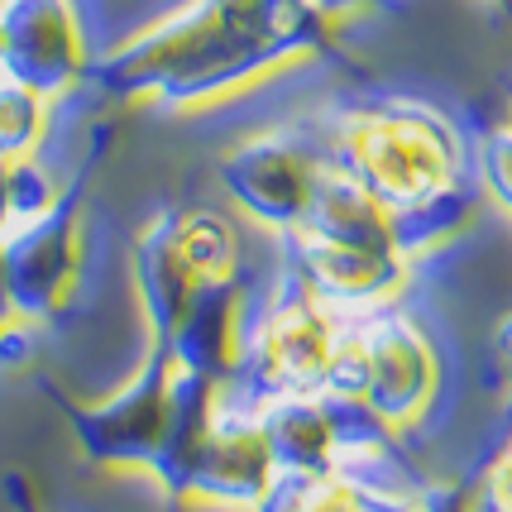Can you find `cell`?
<instances>
[{"label": "cell", "mask_w": 512, "mask_h": 512, "mask_svg": "<svg viewBox=\"0 0 512 512\" xmlns=\"http://www.w3.org/2000/svg\"><path fill=\"white\" fill-rule=\"evenodd\" d=\"M297 235H312V240H335V245H359V249H388L393 254V240H388V211L369 197L364 187L345 178L340 168H316L312 192H307V206L292 225Z\"/></svg>", "instance_id": "obj_14"}, {"label": "cell", "mask_w": 512, "mask_h": 512, "mask_svg": "<svg viewBox=\"0 0 512 512\" xmlns=\"http://www.w3.org/2000/svg\"><path fill=\"white\" fill-rule=\"evenodd\" d=\"M455 163H460L455 134L426 106H383L355 115L335 154V168L355 187H364L383 211L417 206L431 192L450 187Z\"/></svg>", "instance_id": "obj_3"}, {"label": "cell", "mask_w": 512, "mask_h": 512, "mask_svg": "<svg viewBox=\"0 0 512 512\" xmlns=\"http://www.w3.org/2000/svg\"><path fill=\"white\" fill-rule=\"evenodd\" d=\"M0 489H5L10 512H48L44 503H39V489H34V479H29V474H15V469H10Z\"/></svg>", "instance_id": "obj_21"}, {"label": "cell", "mask_w": 512, "mask_h": 512, "mask_svg": "<svg viewBox=\"0 0 512 512\" xmlns=\"http://www.w3.org/2000/svg\"><path fill=\"white\" fill-rule=\"evenodd\" d=\"M254 426L264 436L273 469L321 474V469H335V455L345 446L331 393H273L259 402Z\"/></svg>", "instance_id": "obj_12"}, {"label": "cell", "mask_w": 512, "mask_h": 512, "mask_svg": "<svg viewBox=\"0 0 512 512\" xmlns=\"http://www.w3.org/2000/svg\"><path fill=\"white\" fill-rule=\"evenodd\" d=\"M240 302H245V278H216V283H197L187 297L178 326L168 335V359L178 369H192L211 383L240 379Z\"/></svg>", "instance_id": "obj_11"}, {"label": "cell", "mask_w": 512, "mask_h": 512, "mask_svg": "<svg viewBox=\"0 0 512 512\" xmlns=\"http://www.w3.org/2000/svg\"><path fill=\"white\" fill-rule=\"evenodd\" d=\"M335 345V316L326 302H316L297 278H283L278 297L268 302L259 326L240 345V374L254 379L259 398L273 393H321L326 359Z\"/></svg>", "instance_id": "obj_6"}, {"label": "cell", "mask_w": 512, "mask_h": 512, "mask_svg": "<svg viewBox=\"0 0 512 512\" xmlns=\"http://www.w3.org/2000/svg\"><path fill=\"white\" fill-rule=\"evenodd\" d=\"M479 211H484L479 182H460V178L450 182V187H441V192H431L426 201H417V206L388 211V240H393V254H398L402 264H412V259L431 254L436 245L455 240Z\"/></svg>", "instance_id": "obj_16"}, {"label": "cell", "mask_w": 512, "mask_h": 512, "mask_svg": "<svg viewBox=\"0 0 512 512\" xmlns=\"http://www.w3.org/2000/svg\"><path fill=\"white\" fill-rule=\"evenodd\" d=\"M331 48L312 0H197L187 15L134 39L101 63L111 91H158L163 101H206L254 72Z\"/></svg>", "instance_id": "obj_1"}, {"label": "cell", "mask_w": 512, "mask_h": 512, "mask_svg": "<svg viewBox=\"0 0 512 512\" xmlns=\"http://www.w3.org/2000/svg\"><path fill=\"white\" fill-rule=\"evenodd\" d=\"M436 383H441L436 350L417 331L412 316L393 312V307H374L364 321L335 326L321 393L364 407L379 426L388 431L412 426L431 407Z\"/></svg>", "instance_id": "obj_2"}, {"label": "cell", "mask_w": 512, "mask_h": 512, "mask_svg": "<svg viewBox=\"0 0 512 512\" xmlns=\"http://www.w3.org/2000/svg\"><path fill=\"white\" fill-rule=\"evenodd\" d=\"M178 249L197 283L235 278L240 273V235L216 211H178Z\"/></svg>", "instance_id": "obj_17"}, {"label": "cell", "mask_w": 512, "mask_h": 512, "mask_svg": "<svg viewBox=\"0 0 512 512\" xmlns=\"http://www.w3.org/2000/svg\"><path fill=\"white\" fill-rule=\"evenodd\" d=\"M398 512H469V484H417L402 493Z\"/></svg>", "instance_id": "obj_20"}, {"label": "cell", "mask_w": 512, "mask_h": 512, "mask_svg": "<svg viewBox=\"0 0 512 512\" xmlns=\"http://www.w3.org/2000/svg\"><path fill=\"white\" fill-rule=\"evenodd\" d=\"M10 225V158H0V230Z\"/></svg>", "instance_id": "obj_22"}, {"label": "cell", "mask_w": 512, "mask_h": 512, "mask_svg": "<svg viewBox=\"0 0 512 512\" xmlns=\"http://www.w3.org/2000/svg\"><path fill=\"white\" fill-rule=\"evenodd\" d=\"M0 5H5V0H0Z\"/></svg>", "instance_id": "obj_24"}, {"label": "cell", "mask_w": 512, "mask_h": 512, "mask_svg": "<svg viewBox=\"0 0 512 512\" xmlns=\"http://www.w3.org/2000/svg\"><path fill=\"white\" fill-rule=\"evenodd\" d=\"M130 273H134V292H139L149 345H168L187 297L197 292V273L187 268V259L178 249V211H163V216H154L134 235Z\"/></svg>", "instance_id": "obj_13"}, {"label": "cell", "mask_w": 512, "mask_h": 512, "mask_svg": "<svg viewBox=\"0 0 512 512\" xmlns=\"http://www.w3.org/2000/svg\"><path fill=\"white\" fill-rule=\"evenodd\" d=\"M168 379H173V359L163 345H149V355L139 364V374L125 379L111 398L77 402L63 393L53 379H39V393L53 402V412L63 417L67 436L91 465L101 469H149L154 474L168 436Z\"/></svg>", "instance_id": "obj_4"}, {"label": "cell", "mask_w": 512, "mask_h": 512, "mask_svg": "<svg viewBox=\"0 0 512 512\" xmlns=\"http://www.w3.org/2000/svg\"><path fill=\"white\" fill-rule=\"evenodd\" d=\"M292 240V278L312 292L326 307H374L383 297H393L407 278V264L388 249H359V245H335V240H312L297 235Z\"/></svg>", "instance_id": "obj_10"}, {"label": "cell", "mask_w": 512, "mask_h": 512, "mask_svg": "<svg viewBox=\"0 0 512 512\" xmlns=\"http://www.w3.org/2000/svg\"><path fill=\"white\" fill-rule=\"evenodd\" d=\"M321 163L302 154L292 139H249L240 149H230L221 158V182L225 192L245 206L254 221L273 225V230H292L302 206H307V192H312V178Z\"/></svg>", "instance_id": "obj_9"}, {"label": "cell", "mask_w": 512, "mask_h": 512, "mask_svg": "<svg viewBox=\"0 0 512 512\" xmlns=\"http://www.w3.org/2000/svg\"><path fill=\"white\" fill-rule=\"evenodd\" d=\"M479 192H489L498 211H508V134L503 130L479 149Z\"/></svg>", "instance_id": "obj_19"}, {"label": "cell", "mask_w": 512, "mask_h": 512, "mask_svg": "<svg viewBox=\"0 0 512 512\" xmlns=\"http://www.w3.org/2000/svg\"><path fill=\"white\" fill-rule=\"evenodd\" d=\"M0 67L39 96L67 91L87 72L82 34L67 0H5L0 5Z\"/></svg>", "instance_id": "obj_7"}, {"label": "cell", "mask_w": 512, "mask_h": 512, "mask_svg": "<svg viewBox=\"0 0 512 512\" xmlns=\"http://www.w3.org/2000/svg\"><path fill=\"white\" fill-rule=\"evenodd\" d=\"M402 493H388L379 484H359L345 469H273L264 493L249 503V512H398Z\"/></svg>", "instance_id": "obj_15"}, {"label": "cell", "mask_w": 512, "mask_h": 512, "mask_svg": "<svg viewBox=\"0 0 512 512\" xmlns=\"http://www.w3.org/2000/svg\"><path fill=\"white\" fill-rule=\"evenodd\" d=\"M15 321V307H10V292H5V273H0V331Z\"/></svg>", "instance_id": "obj_23"}, {"label": "cell", "mask_w": 512, "mask_h": 512, "mask_svg": "<svg viewBox=\"0 0 512 512\" xmlns=\"http://www.w3.org/2000/svg\"><path fill=\"white\" fill-rule=\"evenodd\" d=\"M273 460L268 446L254 426V412H230L216 402L211 422L201 431L192 460L182 469L178 498H201V503H230V508H249L264 493Z\"/></svg>", "instance_id": "obj_8"}, {"label": "cell", "mask_w": 512, "mask_h": 512, "mask_svg": "<svg viewBox=\"0 0 512 512\" xmlns=\"http://www.w3.org/2000/svg\"><path fill=\"white\" fill-rule=\"evenodd\" d=\"M91 154L77 178L58 187V197L48 201L39 216L0 230V273H5V292L15 316L29 321H48L58 316L67 292L82 273V221H87V187L96 173Z\"/></svg>", "instance_id": "obj_5"}, {"label": "cell", "mask_w": 512, "mask_h": 512, "mask_svg": "<svg viewBox=\"0 0 512 512\" xmlns=\"http://www.w3.org/2000/svg\"><path fill=\"white\" fill-rule=\"evenodd\" d=\"M44 139V96L0 77V158H24Z\"/></svg>", "instance_id": "obj_18"}]
</instances>
